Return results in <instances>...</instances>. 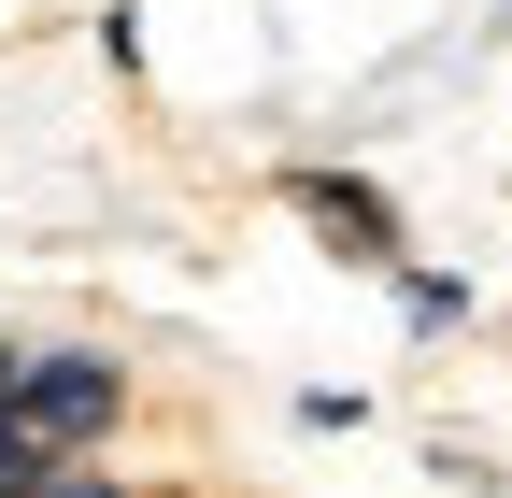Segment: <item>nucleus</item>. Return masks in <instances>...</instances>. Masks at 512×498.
Segmentation results:
<instances>
[{
  "label": "nucleus",
  "mask_w": 512,
  "mask_h": 498,
  "mask_svg": "<svg viewBox=\"0 0 512 498\" xmlns=\"http://www.w3.org/2000/svg\"><path fill=\"white\" fill-rule=\"evenodd\" d=\"M299 427H313V442H342V427H370V399H356V385H299Z\"/></svg>",
  "instance_id": "nucleus-4"
},
{
  "label": "nucleus",
  "mask_w": 512,
  "mask_h": 498,
  "mask_svg": "<svg viewBox=\"0 0 512 498\" xmlns=\"http://www.w3.org/2000/svg\"><path fill=\"white\" fill-rule=\"evenodd\" d=\"M0 328H15V314H0Z\"/></svg>",
  "instance_id": "nucleus-6"
},
{
  "label": "nucleus",
  "mask_w": 512,
  "mask_h": 498,
  "mask_svg": "<svg viewBox=\"0 0 512 498\" xmlns=\"http://www.w3.org/2000/svg\"><path fill=\"white\" fill-rule=\"evenodd\" d=\"M384 314H399V342H456V328L484 314V285H470L456 257H399V271H384Z\"/></svg>",
  "instance_id": "nucleus-3"
},
{
  "label": "nucleus",
  "mask_w": 512,
  "mask_h": 498,
  "mask_svg": "<svg viewBox=\"0 0 512 498\" xmlns=\"http://www.w3.org/2000/svg\"><path fill=\"white\" fill-rule=\"evenodd\" d=\"M271 200L313 228V257H342V271H370V285L413 257L399 185H384V171H356V157H285V171H271Z\"/></svg>",
  "instance_id": "nucleus-2"
},
{
  "label": "nucleus",
  "mask_w": 512,
  "mask_h": 498,
  "mask_svg": "<svg viewBox=\"0 0 512 498\" xmlns=\"http://www.w3.org/2000/svg\"><path fill=\"white\" fill-rule=\"evenodd\" d=\"M43 498H143V484H128L114 456H57V484H43Z\"/></svg>",
  "instance_id": "nucleus-5"
},
{
  "label": "nucleus",
  "mask_w": 512,
  "mask_h": 498,
  "mask_svg": "<svg viewBox=\"0 0 512 498\" xmlns=\"http://www.w3.org/2000/svg\"><path fill=\"white\" fill-rule=\"evenodd\" d=\"M498 15H512V0H498Z\"/></svg>",
  "instance_id": "nucleus-7"
},
{
  "label": "nucleus",
  "mask_w": 512,
  "mask_h": 498,
  "mask_svg": "<svg viewBox=\"0 0 512 498\" xmlns=\"http://www.w3.org/2000/svg\"><path fill=\"white\" fill-rule=\"evenodd\" d=\"M15 427L43 456H114L128 427H143V356H114V342H29L15 356Z\"/></svg>",
  "instance_id": "nucleus-1"
}]
</instances>
